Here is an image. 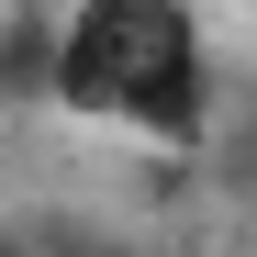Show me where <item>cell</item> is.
Listing matches in <instances>:
<instances>
[{
  "mask_svg": "<svg viewBox=\"0 0 257 257\" xmlns=\"http://www.w3.org/2000/svg\"><path fill=\"white\" fill-rule=\"evenodd\" d=\"M45 101L78 123H123L146 146H201L212 135V45L190 0H78L45 34Z\"/></svg>",
  "mask_w": 257,
  "mask_h": 257,
  "instance_id": "obj_1",
  "label": "cell"
},
{
  "mask_svg": "<svg viewBox=\"0 0 257 257\" xmlns=\"http://www.w3.org/2000/svg\"><path fill=\"white\" fill-rule=\"evenodd\" d=\"M0 257H12V246H0Z\"/></svg>",
  "mask_w": 257,
  "mask_h": 257,
  "instance_id": "obj_2",
  "label": "cell"
}]
</instances>
